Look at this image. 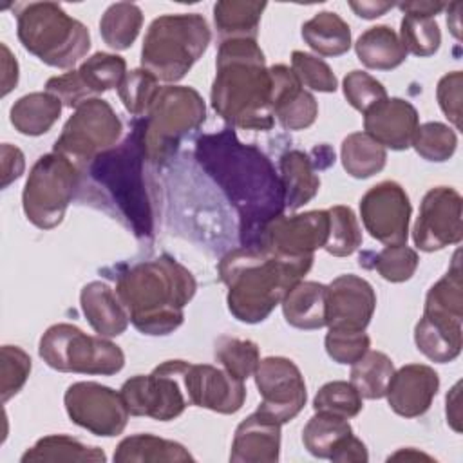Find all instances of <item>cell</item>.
<instances>
[{
  "mask_svg": "<svg viewBox=\"0 0 463 463\" xmlns=\"http://www.w3.org/2000/svg\"><path fill=\"white\" fill-rule=\"evenodd\" d=\"M63 403L72 423L103 438L121 434L130 416L121 392L98 382L69 385Z\"/></svg>",
  "mask_w": 463,
  "mask_h": 463,
  "instance_id": "cell-13",
  "label": "cell"
},
{
  "mask_svg": "<svg viewBox=\"0 0 463 463\" xmlns=\"http://www.w3.org/2000/svg\"><path fill=\"white\" fill-rule=\"evenodd\" d=\"M45 92L56 96L63 107L76 109L81 103H85L90 98H98L92 94V90L87 87L83 78L80 76L78 69L63 72L60 76H52L45 83Z\"/></svg>",
  "mask_w": 463,
  "mask_h": 463,
  "instance_id": "cell-51",
  "label": "cell"
},
{
  "mask_svg": "<svg viewBox=\"0 0 463 463\" xmlns=\"http://www.w3.org/2000/svg\"><path fill=\"white\" fill-rule=\"evenodd\" d=\"M33 461H107L105 452L99 447L87 445L67 434H51L40 438L22 456V463Z\"/></svg>",
  "mask_w": 463,
  "mask_h": 463,
  "instance_id": "cell-33",
  "label": "cell"
},
{
  "mask_svg": "<svg viewBox=\"0 0 463 463\" xmlns=\"http://www.w3.org/2000/svg\"><path fill=\"white\" fill-rule=\"evenodd\" d=\"M349 7L354 11L356 16L373 20L385 14L389 9L394 7L392 2H380V0H362V2H349Z\"/></svg>",
  "mask_w": 463,
  "mask_h": 463,
  "instance_id": "cell-56",
  "label": "cell"
},
{
  "mask_svg": "<svg viewBox=\"0 0 463 463\" xmlns=\"http://www.w3.org/2000/svg\"><path fill=\"white\" fill-rule=\"evenodd\" d=\"M369 459L367 449L360 438L351 434L331 456V461L335 463H365Z\"/></svg>",
  "mask_w": 463,
  "mask_h": 463,
  "instance_id": "cell-54",
  "label": "cell"
},
{
  "mask_svg": "<svg viewBox=\"0 0 463 463\" xmlns=\"http://www.w3.org/2000/svg\"><path fill=\"white\" fill-rule=\"evenodd\" d=\"M80 306L87 322L99 336L114 338L128 327V315L116 291L101 280H92L83 286Z\"/></svg>",
  "mask_w": 463,
  "mask_h": 463,
  "instance_id": "cell-25",
  "label": "cell"
},
{
  "mask_svg": "<svg viewBox=\"0 0 463 463\" xmlns=\"http://www.w3.org/2000/svg\"><path fill=\"white\" fill-rule=\"evenodd\" d=\"M353 434V427L345 418L318 412L309 418L302 430V443L306 450L320 459H331L336 449Z\"/></svg>",
  "mask_w": 463,
  "mask_h": 463,
  "instance_id": "cell-34",
  "label": "cell"
},
{
  "mask_svg": "<svg viewBox=\"0 0 463 463\" xmlns=\"http://www.w3.org/2000/svg\"><path fill=\"white\" fill-rule=\"evenodd\" d=\"M463 320L423 311L414 327V342L421 354L438 364L452 362L463 347Z\"/></svg>",
  "mask_w": 463,
  "mask_h": 463,
  "instance_id": "cell-24",
  "label": "cell"
},
{
  "mask_svg": "<svg viewBox=\"0 0 463 463\" xmlns=\"http://www.w3.org/2000/svg\"><path fill=\"white\" fill-rule=\"evenodd\" d=\"M266 2L251 0H221L213 5V22L222 40L248 38L257 40L259 22Z\"/></svg>",
  "mask_w": 463,
  "mask_h": 463,
  "instance_id": "cell-31",
  "label": "cell"
},
{
  "mask_svg": "<svg viewBox=\"0 0 463 463\" xmlns=\"http://www.w3.org/2000/svg\"><path fill=\"white\" fill-rule=\"evenodd\" d=\"M324 344L329 358H333L336 364L353 365L369 351L371 338L365 331L329 329Z\"/></svg>",
  "mask_w": 463,
  "mask_h": 463,
  "instance_id": "cell-50",
  "label": "cell"
},
{
  "mask_svg": "<svg viewBox=\"0 0 463 463\" xmlns=\"http://www.w3.org/2000/svg\"><path fill=\"white\" fill-rule=\"evenodd\" d=\"M194 275L168 255L121 269L116 295L132 326L150 336L174 333L184 320V306L194 298Z\"/></svg>",
  "mask_w": 463,
  "mask_h": 463,
  "instance_id": "cell-3",
  "label": "cell"
},
{
  "mask_svg": "<svg viewBox=\"0 0 463 463\" xmlns=\"http://www.w3.org/2000/svg\"><path fill=\"white\" fill-rule=\"evenodd\" d=\"M279 175L284 188V206L291 212L309 203L320 188L317 163L302 150H288L279 159Z\"/></svg>",
  "mask_w": 463,
  "mask_h": 463,
  "instance_id": "cell-27",
  "label": "cell"
},
{
  "mask_svg": "<svg viewBox=\"0 0 463 463\" xmlns=\"http://www.w3.org/2000/svg\"><path fill=\"white\" fill-rule=\"evenodd\" d=\"M181 382L192 405L219 414H233L241 411L246 400L244 382L232 376L226 369L210 364L186 362Z\"/></svg>",
  "mask_w": 463,
  "mask_h": 463,
  "instance_id": "cell-18",
  "label": "cell"
},
{
  "mask_svg": "<svg viewBox=\"0 0 463 463\" xmlns=\"http://www.w3.org/2000/svg\"><path fill=\"white\" fill-rule=\"evenodd\" d=\"M195 159L239 215L241 246L257 248L262 230L284 213V188L269 157L226 127L195 141Z\"/></svg>",
  "mask_w": 463,
  "mask_h": 463,
  "instance_id": "cell-1",
  "label": "cell"
},
{
  "mask_svg": "<svg viewBox=\"0 0 463 463\" xmlns=\"http://www.w3.org/2000/svg\"><path fill=\"white\" fill-rule=\"evenodd\" d=\"M143 25V13L139 5L130 2H118L105 9L99 20V34L103 42L116 51L128 49Z\"/></svg>",
  "mask_w": 463,
  "mask_h": 463,
  "instance_id": "cell-36",
  "label": "cell"
},
{
  "mask_svg": "<svg viewBox=\"0 0 463 463\" xmlns=\"http://www.w3.org/2000/svg\"><path fill=\"white\" fill-rule=\"evenodd\" d=\"M459 389H461V382H458L450 392L447 394V423L456 430L461 432V400H459Z\"/></svg>",
  "mask_w": 463,
  "mask_h": 463,
  "instance_id": "cell-58",
  "label": "cell"
},
{
  "mask_svg": "<svg viewBox=\"0 0 463 463\" xmlns=\"http://www.w3.org/2000/svg\"><path fill=\"white\" fill-rule=\"evenodd\" d=\"M389 459H405V461H418V459H427V461H432L430 456L409 447V449H400L396 454L389 456Z\"/></svg>",
  "mask_w": 463,
  "mask_h": 463,
  "instance_id": "cell-60",
  "label": "cell"
},
{
  "mask_svg": "<svg viewBox=\"0 0 463 463\" xmlns=\"http://www.w3.org/2000/svg\"><path fill=\"white\" fill-rule=\"evenodd\" d=\"M146 154L143 146L141 119L132 121L130 134L123 143L96 156L85 170L87 186L81 199L103 208L137 239L154 235V206L145 175Z\"/></svg>",
  "mask_w": 463,
  "mask_h": 463,
  "instance_id": "cell-2",
  "label": "cell"
},
{
  "mask_svg": "<svg viewBox=\"0 0 463 463\" xmlns=\"http://www.w3.org/2000/svg\"><path fill=\"white\" fill-rule=\"evenodd\" d=\"M291 71L300 80L302 85L309 87L311 90L318 92H335L338 87L336 76L333 74L331 67L304 51H293L291 52Z\"/></svg>",
  "mask_w": 463,
  "mask_h": 463,
  "instance_id": "cell-49",
  "label": "cell"
},
{
  "mask_svg": "<svg viewBox=\"0 0 463 463\" xmlns=\"http://www.w3.org/2000/svg\"><path fill=\"white\" fill-rule=\"evenodd\" d=\"M212 107L232 127L269 130L275 123L271 76L257 40H222L215 60Z\"/></svg>",
  "mask_w": 463,
  "mask_h": 463,
  "instance_id": "cell-4",
  "label": "cell"
},
{
  "mask_svg": "<svg viewBox=\"0 0 463 463\" xmlns=\"http://www.w3.org/2000/svg\"><path fill=\"white\" fill-rule=\"evenodd\" d=\"M365 255L371 257V262H362L360 266L373 268L376 269L382 279L389 282H405L409 280L416 268H418V253L409 248L407 244H394V246H385L378 253L367 251Z\"/></svg>",
  "mask_w": 463,
  "mask_h": 463,
  "instance_id": "cell-45",
  "label": "cell"
},
{
  "mask_svg": "<svg viewBox=\"0 0 463 463\" xmlns=\"http://www.w3.org/2000/svg\"><path fill=\"white\" fill-rule=\"evenodd\" d=\"M461 87H463L461 71H452L445 74L436 87V98H438L439 109L458 130L461 128Z\"/></svg>",
  "mask_w": 463,
  "mask_h": 463,
  "instance_id": "cell-52",
  "label": "cell"
},
{
  "mask_svg": "<svg viewBox=\"0 0 463 463\" xmlns=\"http://www.w3.org/2000/svg\"><path fill=\"white\" fill-rule=\"evenodd\" d=\"M280 306L289 326L307 331L320 329L326 326L327 286L302 279L288 289Z\"/></svg>",
  "mask_w": 463,
  "mask_h": 463,
  "instance_id": "cell-26",
  "label": "cell"
},
{
  "mask_svg": "<svg viewBox=\"0 0 463 463\" xmlns=\"http://www.w3.org/2000/svg\"><path fill=\"white\" fill-rule=\"evenodd\" d=\"M342 90L347 103L365 114L376 103L387 98L385 87L365 71H351L342 81Z\"/></svg>",
  "mask_w": 463,
  "mask_h": 463,
  "instance_id": "cell-48",
  "label": "cell"
},
{
  "mask_svg": "<svg viewBox=\"0 0 463 463\" xmlns=\"http://www.w3.org/2000/svg\"><path fill=\"white\" fill-rule=\"evenodd\" d=\"M398 36H400L407 54L411 52L420 58L432 56L441 45L439 25L430 16L403 14Z\"/></svg>",
  "mask_w": 463,
  "mask_h": 463,
  "instance_id": "cell-43",
  "label": "cell"
},
{
  "mask_svg": "<svg viewBox=\"0 0 463 463\" xmlns=\"http://www.w3.org/2000/svg\"><path fill=\"white\" fill-rule=\"evenodd\" d=\"M354 51L358 60L374 71L396 69L407 58L400 36L389 25H374L364 31L354 43Z\"/></svg>",
  "mask_w": 463,
  "mask_h": 463,
  "instance_id": "cell-29",
  "label": "cell"
},
{
  "mask_svg": "<svg viewBox=\"0 0 463 463\" xmlns=\"http://www.w3.org/2000/svg\"><path fill=\"white\" fill-rule=\"evenodd\" d=\"M271 76V107L273 116L286 130H304L318 116V103L307 92L295 72L279 63L269 67Z\"/></svg>",
  "mask_w": 463,
  "mask_h": 463,
  "instance_id": "cell-20",
  "label": "cell"
},
{
  "mask_svg": "<svg viewBox=\"0 0 463 463\" xmlns=\"http://www.w3.org/2000/svg\"><path fill=\"white\" fill-rule=\"evenodd\" d=\"M439 389L438 373L425 364H407L394 371L387 387L389 407L403 418L425 414Z\"/></svg>",
  "mask_w": 463,
  "mask_h": 463,
  "instance_id": "cell-21",
  "label": "cell"
},
{
  "mask_svg": "<svg viewBox=\"0 0 463 463\" xmlns=\"http://www.w3.org/2000/svg\"><path fill=\"white\" fill-rule=\"evenodd\" d=\"M81 188V168L69 157L51 152L33 165L22 194L24 213L40 230L56 228Z\"/></svg>",
  "mask_w": 463,
  "mask_h": 463,
  "instance_id": "cell-9",
  "label": "cell"
},
{
  "mask_svg": "<svg viewBox=\"0 0 463 463\" xmlns=\"http://www.w3.org/2000/svg\"><path fill=\"white\" fill-rule=\"evenodd\" d=\"M210 40L208 22L199 13L157 16L143 40L141 67L161 81L175 83L204 54Z\"/></svg>",
  "mask_w": 463,
  "mask_h": 463,
  "instance_id": "cell-7",
  "label": "cell"
},
{
  "mask_svg": "<svg viewBox=\"0 0 463 463\" xmlns=\"http://www.w3.org/2000/svg\"><path fill=\"white\" fill-rule=\"evenodd\" d=\"M392 360L382 351H367L351 367V383L362 398L380 400L385 396L394 374Z\"/></svg>",
  "mask_w": 463,
  "mask_h": 463,
  "instance_id": "cell-37",
  "label": "cell"
},
{
  "mask_svg": "<svg viewBox=\"0 0 463 463\" xmlns=\"http://www.w3.org/2000/svg\"><path fill=\"white\" fill-rule=\"evenodd\" d=\"M362 396L351 382L333 380L324 383L313 398V409L340 418H354L362 411Z\"/></svg>",
  "mask_w": 463,
  "mask_h": 463,
  "instance_id": "cell-46",
  "label": "cell"
},
{
  "mask_svg": "<svg viewBox=\"0 0 463 463\" xmlns=\"http://www.w3.org/2000/svg\"><path fill=\"white\" fill-rule=\"evenodd\" d=\"M280 427L268 412L257 409L244 418L233 434L230 461L233 463H275L280 458Z\"/></svg>",
  "mask_w": 463,
  "mask_h": 463,
  "instance_id": "cell-23",
  "label": "cell"
},
{
  "mask_svg": "<svg viewBox=\"0 0 463 463\" xmlns=\"http://www.w3.org/2000/svg\"><path fill=\"white\" fill-rule=\"evenodd\" d=\"M40 358L61 373L110 376L123 369L125 354L105 336L83 333L74 324H54L40 338Z\"/></svg>",
  "mask_w": 463,
  "mask_h": 463,
  "instance_id": "cell-10",
  "label": "cell"
},
{
  "mask_svg": "<svg viewBox=\"0 0 463 463\" xmlns=\"http://www.w3.org/2000/svg\"><path fill=\"white\" fill-rule=\"evenodd\" d=\"M461 253H454L447 273L430 286L425 297L423 311H432L463 320V279H461Z\"/></svg>",
  "mask_w": 463,
  "mask_h": 463,
  "instance_id": "cell-38",
  "label": "cell"
},
{
  "mask_svg": "<svg viewBox=\"0 0 463 463\" xmlns=\"http://www.w3.org/2000/svg\"><path fill=\"white\" fill-rule=\"evenodd\" d=\"M213 354H215V360L222 365V369H226L232 376L242 382L253 376L260 362L259 345L253 340L237 338V336L217 338Z\"/></svg>",
  "mask_w": 463,
  "mask_h": 463,
  "instance_id": "cell-41",
  "label": "cell"
},
{
  "mask_svg": "<svg viewBox=\"0 0 463 463\" xmlns=\"http://www.w3.org/2000/svg\"><path fill=\"white\" fill-rule=\"evenodd\" d=\"M411 146H414L418 156H421L423 159L432 163H443L454 156L458 137L449 125L439 121H429L418 125Z\"/></svg>",
  "mask_w": 463,
  "mask_h": 463,
  "instance_id": "cell-44",
  "label": "cell"
},
{
  "mask_svg": "<svg viewBox=\"0 0 463 463\" xmlns=\"http://www.w3.org/2000/svg\"><path fill=\"white\" fill-rule=\"evenodd\" d=\"M123 123L109 101L90 98L74 109L54 143V152L69 157L80 168L96 156L116 146Z\"/></svg>",
  "mask_w": 463,
  "mask_h": 463,
  "instance_id": "cell-11",
  "label": "cell"
},
{
  "mask_svg": "<svg viewBox=\"0 0 463 463\" xmlns=\"http://www.w3.org/2000/svg\"><path fill=\"white\" fill-rule=\"evenodd\" d=\"M31 356L18 345H2L0 351V396L5 403L18 394L31 374Z\"/></svg>",
  "mask_w": 463,
  "mask_h": 463,
  "instance_id": "cell-47",
  "label": "cell"
},
{
  "mask_svg": "<svg viewBox=\"0 0 463 463\" xmlns=\"http://www.w3.org/2000/svg\"><path fill=\"white\" fill-rule=\"evenodd\" d=\"M61 101L49 92H29L9 110L11 125L24 136H42L51 130L61 114Z\"/></svg>",
  "mask_w": 463,
  "mask_h": 463,
  "instance_id": "cell-30",
  "label": "cell"
},
{
  "mask_svg": "<svg viewBox=\"0 0 463 463\" xmlns=\"http://www.w3.org/2000/svg\"><path fill=\"white\" fill-rule=\"evenodd\" d=\"M139 119L146 161L161 165L177 152L186 136L204 123L206 105L195 89L166 85L161 87L150 112Z\"/></svg>",
  "mask_w": 463,
  "mask_h": 463,
  "instance_id": "cell-8",
  "label": "cell"
},
{
  "mask_svg": "<svg viewBox=\"0 0 463 463\" xmlns=\"http://www.w3.org/2000/svg\"><path fill=\"white\" fill-rule=\"evenodd\" d=\"M459 7L461 4L459 2H454V4H449L447 5V24H449V29L452 31V34L459 40Z\"/></svg>",
  "mask_w": 463,
  "mask_h": 463,
  "instance_id": "cell-59",
  "label": "cell"
},
{
  "mask_svg": "<svg viewBox=\"0 0 463 463\" xmlns=\"http://www.w3.org/2000/svg\"><path fill=\"white\" fill-rule=\"evenodd\" d=\"M2 188H7L13 181H16L25 168V157L18 146L9 143L2 145Z\"/></svg>",
  "mask_w": 463,
  "mask_h": 463,
  "instance_id": "cell-53",
  "label": "cell"
},
{
  "mask_svg": "<svg viewBox=\"0 0 463 463\" xmlns=\"http://www.w3.org/2000/svg\"><path fill=\"white\" fill-rule=\"evenodd\" d=\"M398 7L405 13V14H416V16H430L434 18L439 11H443L447 7V4L443 2H429V0H416V2H402L398 4Z\"/></svg>",
  "mask_w": 463,
  "mask_h": 463,
  "instance_id": "cell-57",
  "label": "cell"
},
{
  "mask_svg": "<svg viewBox=\"0 0 463 463\" xmlns=\"http://www.w3.org/2000/svg\"><path fill=\"white\" fill-rule=\"evenodd\" d=\"M327 232V210H309L293 215L280 213L266 224L257 248L284 259L313 257L315 250L326 246Z\"/></svg>",
  "mask_w": 463,
  "mask_h": 463,
  "instance_id": "cell-15",
  "label": "cell"
},
{
  "mask_svg": "<svg viewBox=\"0 0 463 463\" xmlns=\"http://www.w3.org/2000/svg\"><path fill=\"white\" fill-rule=\"evenodd\" d=\"M184 360H166L150 374H136L121 385V396L132 416L170 421L190 403L181 382Z\"/></svg>",
  "mask_w": 463,
  "mask_h": 463,
  "instance_id": "cell-12",
  "label": "cell"
},
{
  "mask_svg": "<svg viewBox=\"0 0 463 463\" xmlns=\"http://www.w3.org/2000/svg\"><path fill=\"white\" fill-rule=\"evenodd\" d=\"M304 42L322 56H340L351 47V29L333 11H320L302 24Z\"/></svg>",
  "mask_w": 463,
  "mask_h": 463,
  "instance_id": "cell-32",
  "label": "cell"
},
{
  "mask_svg": "<svg viewBox=\"0 0 463 463\" xmlns=\"http://www.w3.org/2000/svg\"><path fill=\"white\" fill-rule=\"evenodd\" d=\"M463 199L450 186L430 188L420 204V213L412 228L414 246L421 251H438L463 239L461 224Z\"/></svg>",
  "mask_w": 463,
  "mask_h": 463,
  "instance_id": "cell-16",
  "label": "cell"
},
{
  "mask_svg": "<svg viewBox=\"0 0 463 463\" xmlns=\"http://www.w3.org/2000/svg\"><path fill=\"white\" fill-rule=\"evenodd\" d=\"M340 159L344 170L354 179H367L383 170L387 161L385 148L365 132L349 134L342 141Z\"/></svg>",
  "mask_w": 463,
  "mask_h": 463,
  "instance_id": "cell-35",
  "label": "cell"
},
{
  "mask_svg": "<svg viewBox=\"0 0 463 463\" xmlns=\"http://www.w3.org/2000/svg\"><path fill=\"white\" fill-rule=\"evenodd\" d=\"M260 394L257 409L280 423L291 421L306 405V382L297 364L286 356L262 358L253 373Z\"/></svg>",
  "mask_w": 463,
  "mask_h": 463,
  "instance_id": "cell-14",
  "label": "cell"
},
{
  "mask_svg": "<svg viewBox=\"0 0 463 463\" xmlns=\"http://www.w3.org/2000/svg\"><path fill=\"white\" fill-rule=\"evenodd\" d=\"M16 33L25 51L56 69L74 67L90 49V33L56 2H29L16 13Z\"/></svg>",
  "mask_w": 463,
  "mask_h": 463,
  "instance_id": "cell-6",
  "label": "cell"
},
{
  "mask_svg": "<svg viewBox=\"0 0 463 463\" xmlns=\"http://www.w3.org/2000/svg\"><path fill=\"white\" fill-rule=\"evenodd\" d=\"M116 463H184L194 461L188 449L174 439L154 434H134L123 438L114 450Z\"/></svg>",
  "mask_w": 463,
  "mask_h": 463,
  "instance_id": "cell-28",
  "label": "cell"
},
{
  "mask_svg": "<svg viewBox=\"0 0 463 463\" xmlns=\"http://www.w3.org/2000/svg\"><path fill=\"white\" fill-rule=\"evenodd\" d=\"M374 309L376 293L365 279L345 273L327 284L326 326L329 329L365 331Z\"/></svg>",
  "mask_w": 463,
  "mask_h": 463,
  "instance_id": "cell-19",
  "label": "cell"
},
{
  "mask_svg": "<svg viewBox=\"0 0 463 463\" xmlns=\"http://www.w3.org/2000/svg\"><path fill=\"white\" fill-rule=\"evenodd\" d=\"M411 212L409 195L396 181H382L360 199V217L365 232L385 246L407 244Z\"/></svg>",
  "mask_w": 463,
  "mask_h": 463,
  "instance_id": "cell-17",
  "label": "cell"
},
{
  "mask_svg": "<svg viewBox=\"0 0 463 463\" xmlns=\"http://www.w3.org/2000/svg\"><path fill=\"white\" fill-rule=\"evenodd\" d=\"M315 257L284 259L262 248L241 246L228 251L217 269L228 288L230 313L244 324H259L282 302L288 289L304 279Z\"/></svg>",
  "mask_w": 463,
  "mask_h": 463,
  "instance_id": "cell-5",
  "label": "cell"
},
{
  "mask_svg": "<svg viewBox=\"0 0 463 463\" xmlns=\"http://www.w3.org/2000/svg\"><path fill=\"white\" fill-rule=\"evenodd\" d=\"M78 72L92 94L98 96L119 87L127 76V61L118 54L94 52L78 67Z\"/></svg>",
  "mask_w": 463,
  "mask_h": 463,
  "instance_id": "cell-42",
  "label": "cell"
},
{
  "mask_svg": "<svg viewBox=\"0 0 463 463\" xmlns=\"http://www.w3.org/2000/svg\"><path fill=\"white\" fill-rule=\"evenodd\" d=\"M418 125V110L402 98L387 96L364 114V132L391 150H407Z\"/></svg>",
  "mask_w": 463,
  "mask_h": 463,
  "instance_id": "cell-22",
  "label": "cell"
},
{
  "mask_svg": "<svg viewBox=\"0 0 463 463\" xmlns=\"http://www.w3.org/2000/svg\"><path fill=\"white\" fill-rule=\"evenodd\" d=\"M329 232L324 250L333 257H347L362 246V230L349 206L336 204L327 210Z\"/></svg>",
  "mask_w": 463,
  "mask_h": 463,
  "instance_id": "cell-40",
  "label": "cell"
},
{
  "mask_svg": "<svg viewBox=\"0 0 463 463\" xmlns=\"http://www.w3.org/2000/svg\"><path fill=\"white\" fill-rule=\"evenodd\" d=\"M159 92V80L143 67L127 72L118 87V96L123 107L136 118H145L150 112Z\"/></svg>",
  "mask_w": 463,
  "mask_h": 463,
  "instance_id": "cell-39",
  "label": "cell"
},
{
  "mask_svg": "<svg viewBox=\"0 0 463 463\" xmlns=\"http://www.w3.org/2000/svg\"><path fill=\"white\" fill-rule=\"evenodd\" d=\"M18 83V63L9 47L2 43V96H7Z\"/></svg>",
  "mask_w": 463,
  "mask_h": 463,
  "instance_id": "cell-55",
  "label": "cell"
}]
</instances>
